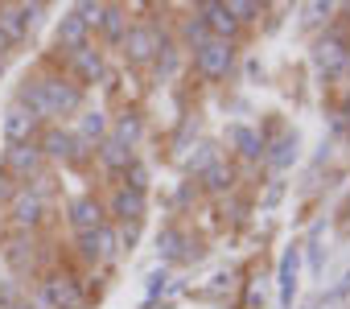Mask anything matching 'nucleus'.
Segmentation results:
<instances>
[{"mask_svg":"<svg viewBox=\"0 0 350 309\" xmlns=\"http://www.w3.org/2000/svg\"><path fill=\"white\" fill-rule=\"evenodd\" d=\"M42 79V95H46V107H50V124L58 116H75L83 107V87L66 75H38Z\"/></svg>","mask_w":350,"mask_h":309,"instance_id":"1","label":"nucleus"},{"mask_svg":"<svg viewBox=\"0 0 350 309\" xmlns=\"http://www.w3.org/2000/svg\"><path fill=\"white\" fill-rule=\"evenodd\" d=\"M0 170H5V178L17 182V186L33 182V178L46 170V157H42L38 140H33V144H9V148H5V157H0Z\"/></svg>","mask_w":350,"mask_h":309,"instance_id":"2","label":"nucleus"},{"mask_svg":"<svg viewBox=\"0 0 350 309\" xmlns=\"http://www.w3.org/2000/svg\"><path fill=\"white\" fill-rule=\"evenodd\" d=\"M42 309H87V288L79 276H62L54 272L46 284H42V297H38Z\"/></svg>","mask_w":350,"mask_h":309,"instance_id":"3","label":"nucleus"},{"mask_svg":"<svg viewBox=\"0 0 350 309\" xmlns=\"http://www.w3.org/2000/svg\"><path fill=\"white\" fill-rule=\"evenodd\" d=\"M161 42H165V33L157 29V21H136V25H128V33H124V54H128V62L132 66H144V62H152L157 54H161Z\"/></svg>","mask_w":350,"mask_h":309,"instance_id":"4","label":"nucleus"},{"mask_svg":"<svg viewBox=\"0 0 350 309\" xmlns=\"http://www.w3.org/2000/svg\"><path fill=\"white\" fill-rule=\"evenodd\" d=\"M231 66H235V46L231 42H206V46H198L194 50V75L198 79H206V83H219V79H227L231 75Z\"/></svg>","mask_w":350,"mask_h":309,"instance_id":"5","label":"nucleus"},{"mask_svg":"<svg viewBox=\"0 0 350 309\" xmlns=\"http://www.w3.org/2000/svg\"><path fill=\"white\" fill-rule=\"evenodd\" d=\"M42 13L46 5H0V38H5V46H21Z\"/></svg>","mask_w":350,"mask_h":309,"instance_id":"6","label":"nucleus"},{"mask_svg":"<svg viewBox=\"0 0 350 309\" xmlns=\"http://www.w3.org/2000/svg\"><path fill=\"white\" fill-rule=\"evenodd\" d=\"M46 211H50V202L46 198H38V194H29L25 186L17 190V198L9 202V231H38L42 223H46Z\"/></svg>","mask_w":350,"mask_h":309,"instance_id":"7","label":"nucleus"},{"mask_svg":"<svg viewBox=\"0 0 350 309\" xmlns=\"http://www.w3.org/2000/svg\"><path fill=\"white\" fill-rule=\"evenodd\" d=\"M79 256L87 264H111L120 256V231L111 223H103L99 231H83L79 235Z\"/></svg>","mask_w":350,"mask_h":309,"instance_id":"8","label":"nucleus"},{"mask_svg":"<svg viewBox=\"0 0 350 309\" xmlns=\"http://www.w3.org/2000/svg\"><path fill=\"white\" fill-rule=\"evenodd\" d=\"M66 70H70V79H75L79 87H87V83H103V79H107V62H103V50H95V46L87 42L83 50L66 54Z\"/></svg>","mask_w":350,"mask_h":309,"instance_id":"9","label":"nucleus"},{"mask_svg":"<svg viewBox=\"0 0 350 309\" xmlns=\"http://www.w3.org/2000/svg\"><path fill=\"white\" fill-rule=\"evenodd\" d=\"M107 215H116L120 223H140L144 219V211H148V198H144V190H132V186H124V182H116V190H111V198H107V206H103Z\"/></svg>","mask_w":350,"mask_h":309,"instance_id":"10","label":"nucleus"},{"mask_svg":"<svg viewBox=\"0 0 350 309\" xmlns=\"http://www.w3.org/2000/svg\"><path fill=\"white\" fill-rule=\"evenodd\" d=\"M66 219H70V227L83 235V231H99V227L107 223V211H103V202H99L95 194H79V198L66 206Z\"/></svg>","mask_w":350,"mask_h":309,"instance_id":"11","label":"nucleus"},{"mask_svg":"<svg viewBox=\"0 0 350 309\" xmlns=\"http://www.w3.org/2000/svg\"><path fill=\"white\" fill-rule=\"evenodd\" d=\"M194 13L202 17L206 33H211L215 42H231V38L239 33V25H235V17L227 13V5H223V0H206V5H198Z\"/></svg>","mask_w":350,"mask_h":309,"instance_id":"12","label":"nucleus"},{"mask_svg":"<svg viewBox=\"0 0 350 309\" xmlns=\"http://www.w3.org/2000/svg\"><path fill=\"white\" fill-rule=\"evenodd\" d=\"M33 247H38V239H33L29 231H9V235H5V252H0V260H5L13 272H29V268H33V256H38Z\"/></svg>","mask_w":350,"mask_h":309,"instance_id":"13","label":"nucleus"},{"mask_svg":"<svg viewBox=\"0 0 350 309\" xmlns=\"http://www.w3.org/2000/svg\"><path fill=\"white\" fill-rule=\"evenodd\" d=\"M42 128H46V124L33 120L21 103H13V107L5 111V140H9V144H33Z\"/></svg>","mask_w":350,"mask_h":309,"instance_id":"14","label":"nucleus"},{"mask_svg":"<svg viewBox=\"0 0 350 309\" xmlns=\"http://www.w3.org/2000/svg\"><path fill=\"white\" fill-rule=\"evenodd\" d=\"M313 62L325 70V75H338L346 62H350V50H346V38L342 33H325L317 46H313Z\"/></svg>","mask_w":350,"mask_h":309,"instance_id":"15","label":"nucleus"},{"mask_svg":"<svg viewBox=\"0 0 350 309\" xmlns=\"http://www.w3.org/2000/svg\"><path fill=\"white\" fill-rule=\"evenodd\" d=\"M95 161H99L107 174H124V170L136 161V152H132L128 144H120V140L103 136V140H99V148H95Z\"/></svg>","mask_w":350,"mask_h":309,"instance_id":"16","label":"nucleus"},{"mask_svg":"<svg viewBox=\"0 0 350 309\" xmlns=\"http://www.w3.org/2000/svg\"><path fill=\"white\" fill-rule=\"evenodd\" d=\"M87 33H91V29H87V21H83L75 9H70V13L58 21V33H54V42H58V50L75 54V50H83V46H87Z\"/></svg>","mask_w":350,"mask_h":309,"instance_id":"17","label":"nucleus"},{"mask_svg":"<svg viewBox=\"0 0 350 309\" xmlns=\"http://www.w3.org/2000/svg\"><path fill=\"white\" fill-rule=\"evenodd\" d=\"M227 140L235 144V152H239V157H247V161H260L264 157V136L256 132V128H247V124H231L227 128Z\"/></svg>","mask_w":350,"mask_h":309,"instance_id":"18","label":"nucleus"},{"mask_svg":"<svg viewBox=\"0 0 350 309\" xmlns=\"http://www.w3.org/2000/svg\"><path fill=\"white\" fill-rule=\"evenodd\" d=\"M99 33H103L111 46H120L124 33H128V9H120V5H103V13H99Z\"/></svg>","mask_w":350,"mask_h":309,"instance_id":"19","label":"nucleus"},{"mask_svg":"<svg viewBox=\"0 0 350 309\" xmlns=\"http://www.w3.org/2000/svg\"><path fill=\"white\" fill-rule=\"evenodd\" d=\"M297 148H301L297 132H284L272 148H264V157H268V165H272V170H288V165L297 161Z\"/></svg>","mask_w":350,"mask_h":309,"instance_id":"20","label":"nucleus"},{"mask_svg":"<svg viewBox=\"0 0 350 309\" xmlns=\"http://www.w3.org/2000/svg\"><path fill=\"white\" fill-rule=\"evenodd\" d=\"M140 132H144V124H140V116H136V111H120V116H116V124H107V136H111V140H120V144H128V148L140 140Z\"/></svg>","mask_w":350,"mask_h":309,"instance_id":"21","label":"nucleus"},{"mask_svg":"<svg viewBox=\"0 0 350 309\" xmlns=\"http://www.w3.org/2000/svg\"><path fill=\"white\" fill-rule=\"evenodd\" d=\"M202 190L206 194H231L235 190V170L227 161H215L206 174H202Z\"/></svg>","mask_w":350,"mask_h":309,"instance_id":"22","label":"nucleus"},{"mask_svg":"<svg viewBox=\"0 0 350 309\" xmlns=\"http://www.w3.org/2000/svg\"><path fill=\"white\" fill-rule=\"evenodd\" d=\"M178 33H182V42H178L182 50H198V46H206V42H211V33H206V25H202V17H198V13L182 17Z\"/></svg>","mask_w":350,"mask_h":309,"instance_id":"23","label":"nucleus"},{"mask_svg":"<svg viewBox=\"0 0 350 309\" xmlns=\"http://www.w3.org/2000/svg\"><path fill=\"white\" fill-rule=\"evenodd\" d=\"M297 260H301V252H297V247H288V252H284V260H280V305H288V301H293V293H297Z\"/></svg>","mask_w":350,"mask_h":309,"instance_id":"24","label":"nucleus"},{"mask_svg":"<svg viewBox=\"0 0 350 309\" xmlns=\"http://www.w3.org/2000/svg\"><path fill=\"white\" fill-rule=\"evenodd\" d=\"M152 62H157V75H161V79H173V75H178V62H182V46L165 38V42H161V54H157Z\"/></svg>","mask_w":350,"mask_h":309,"instance_id":"25","label":"nucleus"},{"mask_svg":"<svg viewBox=\"0 0 350 309\" xmlns=\"http://www.w3.org/2000/svg\"><path fill=\"white\" fill-rule=\"evenodd\" d=\"M75 136L87 140V144H91V140H103V136H107V116H103V111H87V116L79 120V132H75Z\"/></svg>","mask_w":350,"mask_h":309,"instance_id":"26","label":"nucleus"},{"mask_svg":"<svg viewBox=\"0 0 350 309\" xmlns=\"http://www.w3.org/2000/svg\"><path fill=\"white\" fill-rule=\"evenodd\" d=\"M182 247H186V235H182L178 227H165V231L157 235V252H161L165 260H178V256H182Z\"/></svg>","mask_w":350,"mask_h":309,"instance_id":"27","label":"nucleus"},{"mask_svg":"<svg viewBox=\"0 0 350 309\" xmlns=\"http://www.w3.org/2000/svg\"><path fill=\"white\" fill-rule=\"evenodd\" d=\"M227 13L235 17V25H252V21H260L264 5H256V0H227Z\"/></svg>","mask_w":350,"mask_h":309,"instance_id":"28","label":"nucleus"},{"mask_svg":"<svg viewBox=\"0 0 350 309\" xmlns=\"http://www.w3.org/2000/svg\"><path fill=\"white\" fill-rule=\"evenodd\" d=\"M215 161H219L215 144H198V157H190V174H198V178H202V174H206V170H211Z\"/></svg>","mask_w":350,"mask_h":309,"instance_id":"29","label":"nucleus"},{"mask_svg":"<svg viewBox=\"0 0 350 309\" xmlns=\"http://www.w3.org/2000/svg\"><path fill=\"white\" fill-rule=\"evenodd\" d=\"M21 305V284L17 280H0V309H13Z\"/></svg>","mask_w":350,"mask_h":309,"instance_id":"30","label":"nucleus"},{"mask_svg":"<svg viewBox=\"0 0 350 309\" xmlns=\"http://www.w3.org/2000/svg\"><path fill=\"white\" fill-rule=\"evenodd\" d=\"M5 50H9V46H5V38H0V58H5Z\"/></svg>","mask_w":350,"mask_h":309,"instance_id":"31","label":"nucleus"},{"mask_svg":"<svg viewBox=\"0 0 350 309\" xmlns=\"http://www.w3.org/2000/svg\"><path fill=\"white\" fill-rule=\"evenodd\" d=\"M0 272H5V260H0ZM0 280H5V276H0Z\"/></svg>","mask_w":350,"mask_h":309,"instance_id":"32","label":"nucleus"},{"mask_svg":"<svg viewBox=\"0 0 350 309\" xmlns=\"http://www.w3.org/2000/svg\"><path fill=\"white\" fill-rule=\"evenodd\" d=\"M0 70H5V58H0Z\"/></svg>","mask_w":350,"mask_h":309,"instance_id":"33","label":"nucleus"}]
</instances>
